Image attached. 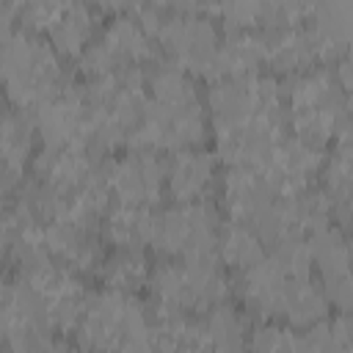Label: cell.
Segmentation results:
<instances>
[{"mask_svg":"<svg viewBox=\"0 0 353 353\" xmlns=\"http://www.w3.org/2000/svg\"><path fill=\"white\" fill-rule=\"evenodd\" d=\"M17 276H22L36 290V295L41 298V303L47 309V317H50V325L55 334H74L77 331L83 312H85V303H88V290H85L80 273H74L72 268L61 265L52 256H44L33 265L19 268Z\"/></svg>","mask_w":353,"mask_h":353,"instance_id":"9c48e42d","label":"cell"},{"mask_svg":"<svg viewBox=\"0 0 353 353\" xmlns=\"http://www.w3.org/2000/svg\"><path fill=\"white\" fill-rule=\"evenodd\" d=\"M154 39L174 66L201 77H210L223 41L215 22L204 14H165Z\"/></svg>","mask_w":353,"mask_h":353,"instance_id":"30bf717a","label":"cell"},{"mask_svg":"<svg viewBox=\"0 0 353 353\" xmlns=\"http://www.w3.org/2000/svg\"><path fill=\"white\" fill-rule=\"evenodd\" d=\"M61 52L50 44L47 36L6 28L3 33V83L11 108L36 110L55 94H61L69 80L61 66Z\"/></svg>","mask_w":353,"mask_h":353,"instance_id":"6da1fadb","label":"cell"},{"mask_svg":"<svg viewBox=\"0 0 353 353\" xmlns=\"http://www.w3.org/2000/svg\"><path fill=\"white\" fill-rule=\"evenodd\" d=\"M221 204L226 210V215L232 221H243V223H254L268 204L281 196L273 182L251 165H229L223 179H221Z\"/></svg>","mask_w":353,"mask_h":353,"instance_id":"e0dca14e","label":"cell"},{"mask_svg":"<svg viewBox=\"0 0 353 353\" xmlns=\"http://www.w3.org/2000/svg\"><path fill=\"white\" fill-rule=\"evenodd\" d=\"M94 3L99 11H110V14H127L130 8H138L141 0H88Z\"/></svg>","mask_w":353,"mask_h":353,"instance_id":"1f68e13d","label":"cell"},{"mask_svg":"<svg viewBox=\"0 0 353 353\" xmlns=\"http://www.w3.org/2000/svg\"><path fill=\"white\" fill-rule=\"evenodd\" d=\"M265 240L243 221H226L221 223V232H218V256L221 262L240 273V270H248L251 265H256L262 256H265Z\"/></svg>","mask_w":353,"mask_h":353,"instance_id":"d4e9b609","label":"cell"},{"mask_svg":"<svg viewBox=\"0 0 353 353\" xmlns=\"http://www.w3.org/2000/svg\"><path fill=\"white\" fill-rule=\"evenodd\" d=\"M44 237H47V251L52 259H58L61 265L72 268L74 273H97L105 251L102 243L97 237V229L72 223V221H50L44 226Z\"/></svg>","mask_w":353,"mask_h":353,"instance_id":"ac0fdd59","label":"cell"},{"mask_svg":"<svg viewBox=\"0 0 353 353\" xmlns=\"http://www.w3.org/2000/svg\"><path fill=\"white\" fill-rule=\"evenodd\" d=\"M154 55H157L154 36L141 25V19L119 14L102 28V33L77 58V66L85 80H97L127 66L152 63Z\"/></svg>","mask_w":353,"mask_h":353,"instance_id":"52a82bcc","label":"cell"},{"mask_svg":"<svg viewBox=\"0 0 353 353\" xmlns=\"http://www.w3.org/2000/svg\"><path fill=\"white\" fill-rule=\"evenodd\" d=\"M74 342L91 350H152V312L135 292L102 287L88 292Z\"/></svg>","mask_w":353,"mask_h":353,"instance_id":"7a4b0ae2","label":"cell"},{"mask_svg":"<svg viewBox=\"0 0 353 353\" xmlns=\"http://www.w3.org/2000/svg\"><path fill=\"white\" fill-rule=\"evenodd\" d=\"M201 331H204V350H240L248 345V323L245 314H240L229 303H215L201 314Z\"/></svg>","mask_w":353,"mask_h":353,"instance_id":"484cf974","label":"cell"},{"mask_svg":"<svg viewBox=\"0 0 353 353\" xmlns=\"http://www.w3.org/2000/svg\"><path fill=\"white\" fill-rule=\"evenodd\" d=\"M323 165H325L323 146L306 143L295 135H284L259 171L273 182V188L281 196H287V193L309 188L312 179L323 171Z\"/></svg>","mask_w":353,"mask_h":353,"instance_id":"5bb4252c","label":"cell"},{"mask_svg":"<svg viewBox=\"0 0 353 353\" xmlns=\"http://www.w3.org/2000/svg\"><path fill=\"white\" fill-rule=\"evenodd\" d=\"M248 347L254 350H303L301 328H292L281 320H262V325L251 328Z\"/></svg>","mask_w":353,"mask_h":353,"instance_id":"83f0119b","label":"cell"},{"mask_svg":"<svg viewBox=\"0 0 353 353\" xmlns=\"http://www.w3.org/2000/svg\"><path fill=\"white\" fill-rule=\"evenodd\" d=\"M0 339H3V347L14 350V353L58 347L47 309H44L41 298L36 295V290L22 276H8L3 284Z\"/></svg>","mask_w":353,"mask_h":353,"instance_id":"ba28073f","label":"cell"},{"mask_svg":"<svg viewBox=\"0 0 353 353\" xmlns=\"http://www.w3.org/2000/svg\"><path fill=\"white\" fill-rule=\"evenodd\" d=\"M320 176L334 215L345 226H353V146H336V152L325 157Z\"/></svg>","mask_w":353,"mask_h":353,"instance_id":"cb8c5ba5","label":"cell"},{"mask_svg":"<svg viewBox=\"0 0 353 353\" xmlns=\"http://www.w3.org/2000/svg\"><path fill=\"white\" fill-rule=\"evenodd\" d=\"M94 33H97V17L88 0H72L69 8L50 25L44 36L63 58H80L94 41Z\"/></svg>","mask_w":353,"mask_h":353,"instance_id":"44dd1931","label":"cell"},{"mask_svg":"<svg viewBox=\"0 0 353 353\" xmlns=\"http://www.w3.org/2000/svg\"><path fill=\"white\" fill-rule=\"evenodd\" d=\"M72 0H28L22 11L17 14V28L33 30V33H47L50 25L69 8Z\"/></svg>","mask_w":353,"mask_h":353,"instance_id":"f1b7e54d","label":"cell"},{"mask_svg":"<svg viewBox=\"0 0 353 353\" xmlns=\"http://www.w3.org/2000/svg\"><path fill=\"white\" fill-rule=\"evenodd\" d=\"M149 6L163 14H207L215 8V0H149Z\"/></svg>","mask_w":353,"mask_h":353,"instance_id":"4dcf8cb0","label":"cell"},{"mask_svg":"<svg viewBox=\"0 0 353 353\" xmlns=\"http://www.w3.org/2000/svg\"><path fill=\"white\" fill-rule=\"evenodd\" d=\"M265 63H268V30H262V28L229 30L226 39L221 41L215 66L207 80L256 74Z\"/></svg>","mask_w":353,"mask_h":353,"instance_id":"ffe728a7","label":"cell"},{"mask_svg":"<svg viewBox=\"0 0 353 353\" xmlns=\"http://www.w3.org/2000/svg\"><path fill=\"white\" fill-rule=\"evenodd\" d=\"M33 121L41 149H97L91 141V108L83 85H66L61 94L39 105Z\"/></svg>","mask_w":353,"mask_h":353,"instance_id":"8fae6325","label":"cell"},{"mask_svg":"<svg viewBox=\"0 0 353 353\" xmlns=\"http://www.w3.org/2000/svg\"><path fill=\"white\" fill-rule=\"evenodd\" d=\"M223 262L218 254L190 256V259H163L152 268L149 292L154 306L179 309L190 314H204L215 303H221L229 292V279L223 273Z\"/></svg>","mask_w":353,"mask_h":353,"instance_id":"277c9868","label":"cell"},{"mask_svg":"<svg viewBox=\"0 0 353 353\" xmlns=\"http://www.w3.org/2000/svg\"><path fill=\"white\" fill-rule=\"evenodd\" d=\"M265 0H215L212 14H218L229 30L259 28L262 25Z\"/></svg>","mask_w":353,"mask_h":353,"instance_id":"f546056e","label":"cell"},{"mask_svg":"<svg viewBox=\"0 0 353 353\" xmlns=\"http://www.w3.org/2000/svg\"><path fill=\"white\" fill-rule=\"evenodd\" d=\"M287 127L295 138L323 146L334 138L350 113L347 97L331 69L314 66L284 80Z\"/></svg>","mask_w":353,"mask_h":353,"instance_id":"3957f363","label":"cell"},{"mask_svg":"<svg viewBox=\"0 0 353 353\" xmlns=\"http://www.w3.org/2000/svg\"><path fill=\"white\" fill-rule=\"evenodd\" d=\"M108 188L116 204L154 207L165 190V163L152 149H130L108 163Z\"/></svg>","mask_w":353,"mask_h":353,"instance_id":"7c38bea8","label":"cell"},{"mask_svg":"<svg viewBox=\"0 0 353 353\" xmlns=\"http://www.w3.org/2000/svg\"><path fill=\"white\" fill-rule=\"evenodd\" d=\"M152 207L113 204L102 218V237L113 248H143L152 240Z\"/></svg>","mask_w":353,"mask_h":353,"instance_id":"603a6c76","label":"cell"},{"mask_svg":"<svg viewBox=\"0 0 353 353\" xmlns=\"http://www.w3.org/2000/svg\"><path fill=\"white\" fill-rule=\"evenodd\" d=\"M218 188V160L201 146L171 152L165 160V190L174 201H210Z\"/></svg>","mask_w":353,"mask_h":353,"instance_id":"9a60e30c","label":"cell"},{"mask_svg":"<svg viewBox=\"0 0 353 353\" xmlns=\"http://www.w3.org/2000/svg\"><path fill=\"white\" fill-rule=\"evenodd\" d=\"M97 276L102 287L138 292L141 287L149 284L152 268H149V259L143 256V248H113V254L102 259Z\"/></svg>","mask_w":353,"mask_h":353,"instance_id":"4316f807","label":"cell"},{"mask_svg":"<svg viewBox=\"0 0 353 353\" xmlns=\"http://www.w3.org/2000/svg\"><path fill=\"white\" fill-rule=\"evenodd\" d=\"M210 116L201 97L193 99H154L149 97L146 113L130 138V149L152 152H179L201 146L207 138Z\"/></svg>","mask_w":353,"mask_h":353,"instance_id":"8992f818","label":"cell"},{"mask_svg":"<svg viewBox=\"0 0 353 353\" xmlns=\"http://www.w3.org/2000/svg\"><path fill=\"white\" fill-rule=\"evenodd\" d=\"M320 63H331L328 50L314 25H292L284 30H268V63L273 74H301Z\"/></svg>","mask_w":353,"mask_h":353,"instance_id":"2e32d148","label":"cell"},{"mask_svg":"<svg viewBox=\"0 0 353 353\" xmlns=\"http://www.w3.org/2000/svg\"><path fill=\"white\" fill-rule=\"evenodd\" d=\"M331 312V298L323 287V281H314L312 276H292L284 298V314L281 323H290L292 328H309L320 320H325Z\"/></svg>","mask_w":353,"mask_h":353,"instance_id":"7402d4cb","label":"cell"},{"mask_svg":"<svg viewBox=\"0 0 353 353\" xmlns=\"http://www.w3.org/2000/svg\"><path fill=\"white\" fill-rule=\"evenodd\" d=\"M36 121L28 110L8 108L3 116V193L14 196L25 185V171L33 163Z\"/></svg>","mask_w":353,"mask_h":353,"instance_id":"d6986e66","label":"cell"},{"mask_svg":"<svg viewBox=\"0 0 353 353\" xmlns=\"http://www.w3.org/2000/svg\"><path fill=\"white\" fill-rule=\"evenodd\" d=\"M234 276H237L234 279L237 295L251 314H256L259 320H281L292 273L276 254H265L256 265Z\"/></svg>","mask_w":353,"mask_h":353,"instance_id":"4fadbf2b","label":"cell"},{"mask_svg":"<svg viewBox=\"0 0 353 353\" xmlns=\"http://www.w3.org/2000/svg\"><path fill=\"white\" fill-rule=\"evenodd\" d=\"M221 212L210 201H174L154 212L149 245L165 259L218 254Z\"/></svg>","mask_w":353,"mask_h":353,"instance_id":"5b68a950","label":"cell"}]
</instances>
